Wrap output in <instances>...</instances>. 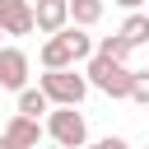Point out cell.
Segmentation results:
<instances>
[{
  "label": "cell",
  "instance_id": "1",
  "mask_svg": "<svg viewBox=\"0 0 149 149\" xmlns=\"http://www.w3.org/2000/svg\"><path fill=\"white\" fill-rule=\"evenodd\" d=\"M84 74H88V84L102 88L107 98H130V88H135V70H130L126 61H112V56H88Z\"/></svg>",
  "mask_w": 149,
  "mask_h": 149
},
{
  "label": "cell",
  "instance_id": "2",
  "mask_svg": "<svg viewBox=\"0 0 149 149\" xmlns=\"http://www.w3.org/2000/svg\"><path fill=\"white\" fill-rule=\"evenodd\" d=\"M37 88L51 98V107H79L84 93H88V74H74V70H47Z\"/></svg>",
  "mask_w": 149,
  "mask_h": 149
},
{
  "label": "cell",
  "instance_id": "3",
  "mask_svg": "<svg viewBox=\"0 0 149 149\" xmlns=\"http://www.w3.org/2000/svg\"><path fill=\"white\" fill-rule=\"evenodd\" d=\"M47 135H51L56 144H65V149H84V144H88V121H84V112H74V107H51V112H47Z\"/></svg>",
  "mask_w": 149,
  "mask_h": 149
},
{
  "label": "cell",
  "instance_id": "4",
  "mask_svg": "<svg viewBox=\"0 0 149 149\" xmlns=\"http://www.w3.org/2000/svg\"><path fill=\"white\" fill-rule=\"evenodd\" d=\"M0 28L9 37H23L37 28V14H33V0H0Z\"/></svg>",
  "mask_w": 149,
  "mask_h": 149
},
{
  "label": "cell",
  "instance_id": "5",
  "mask_svg": "<svg viewBox=\"0 0 149 149\" xmlns=\"http://www.w3.org/2000/svg\"><path fill=\"white\" fill-rule=\"evenodd\" d=\"M0 88H14V93L28 88V56L19 47H0Z\"/></svg>",
  "mask_w": 149,
  "mask_h": 149
},
{
  "label": "cell",
  "instance_id": "6",
  "mask_svg": "<svg viewBox=\"0 0 149 149\" xmlns=\"http://www.w3.org/2000/svg\"><path fill=\"white\" fill-rule=\"evenodd\" d=\"M37 61H42V70H74V47H70V37L65 33H56V37H47L42 42V51H37Z\"/></svg>",
  "mask_w": 149,
  "mask_h": 149
},
{
  "label": "cell",
  "instance_id": "7",
  "mask_svg": "<svg viewBox=\"0 0 149 149\" xmlns=\"http://www.w3.org/2000/svg\"><path fill=\"white\" fill-rule=\"evenodd\" d=\"M33 14H37V33H61L70 28V0H33Z\"/></svg>",
  "mask_w": 149,
  "mask_h": 149
},
{
  "label": "cell",
  "instance_id": "8",
  "mask_svg": "<svg viewBox=\"0 0 149 149\" xmlns=\"http://www.w3.org/2000/svg\"><path fill=\"white\" fill-rule=\"evenodd\" d=\"M5 135H9L14 144H23V149H37L47 130H42V126H37L33 116H23V112H14V116H9V126H5Z\"/></svg>",
  "mask_w": 149,
  "mask_h": 149
},
{
  "label": "cell",
  "instance_id": "9",
  "mask_svg": "<svg viewBox=\"0 0 149 149\" xmlns=\"http://www.w3.org/2000/svg\"><path fill=\"white\" fill-rule=\"evenodd\" d=\"M121 37H126L130 47H149V14H140V9H135V14L121 23Z\"/></svg>",
  "mask_w": 149,
  "mask_h": 149
},
{
  "label": "cell",
  "instance_id": "10",
  "mask_svg": "<svg viewBox=\"0 0 149 149\" xmlns=\"http://www.w3.org/2000/svg\"><path fill=\"white\" fill-rule=\"evenodd\" d=\"M19 112H23V116H33V121H37V116H42V112H51V98H47V93H42V88H23V93H19Z\"/></svg>",
  "mask_w": 149,
  "mask_h": 149
},
{
  "label": "cell",
  "instance_id": "11",
  "mask_svg": "<svg viewBox=\"0 0 149 149\" xmlns=\"http://www.w3.org/2000/svg\"><path fill=\"white\" fill-rule=\"evenodd\" d=\"M70 19H74L79 28H93V23L102 19V0H70Z\"/></svg>",
  "mask_w": 149,
  "mask_h": 149
},
{
  "label": "cell",
  "instance_id": "12",
  "mask_svg": "<svg viewBox=\"0 0 149 149\" xmlns=\"http://www.w3.org/2000/svg\"><path fill=\"white\" fill-rule=\"evenodd\" d=\"M130 51H135V47H130L121 33H112V37H98V51H93V56H112V61H126Z\"/></svg>",
  "mask_w": 149,
  "mask_h": 149
},
{
  "label": "cell",
  "instance_id": "13",
  "mask_svg": "<svg viewBox=\"0 0 149 149\" xmlns=\"http://www.w3.org/2000/svg\"><path fill=\"white\" fill-rule=\"evenodd\" d=\"M130 102L149 107V70H135V88H130Z\"/></svg>",
  "mask_w": 149,
  "mask_h": 149
},
{
  "label": "cell",
  "instance_id": "14",
  "mask_svg": "<svg viewBox=\"0 0 149 149\" xmlns=\"http://www.w3.org/2000/svg\"><path fill=\"white\" fill-rule=\"evenodd\" d=\"M84 149H130L121 135H107V140H93V144H84Z\"/></svg>",
  "mask_w": 149,
  "mask_h": 149
},
{
  "label": "cell",
  "instance_id": "15",
  "mask_svg": "<svg viewBox=\"0 0 149 149\" xmlns=\"http://www.w3.org/2000/svg\"><path fill=\"white\" fill-rule=\"evenodd\" d=\"M116 5H121V9H130V14H135V9H140V5H144V0H116Z\"/></svg>",
  "mask_w": 149,
  "mask_h": 149
},
{
  "label": "cell",
  "instance_id": "16",
  "mask_svg": "<svg viewBox=\"0 0 149 149\" xmlns=\"http://www.w3.org/2000/svg\"><path fill=\"white\" fill-rule=\"evenodd\" d=\"M0 149H23V144H14L9 135H0Z\"/></svg>",
  "mask_w": 149,
  "mask_h": 149
}]
</instances>
